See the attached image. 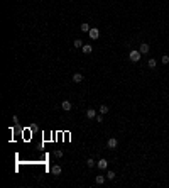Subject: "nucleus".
<instances>
[{"mask_svg": "<svg viewBox=\"0 0 169 188\" xmlns=\"http://www.w3.org/2000/svg\"><path fill=\"white\" fill-rule=\"evenodd\" d=\"M127 58H129V61H130V63H139L140 58H142V53H140L139 49H130V51H129V54H127Z\"/></svg>", "mask_w": 169, "mask_h": 188, "instance_id": "obj_1", "label": "nucleus"}, {"mask_svg": "<svg viewBox=\"0 0 169 188\" xmlns=\"http://www.w3.org/2000/svg\"><path fill=\"white\" fill-rule=\"evenodd\" d=\"M139 51L142 53V54H149V51H151V44L145 43V41H140L139 43Z\"/></svg>", "mask_w": 169, "mask_h": 188, "instance_id": "obj_2", "label": "nucleus"}, {"mask_svg": "<svg viewBox=\"0 0 169 188\" xmlns=\"http://www.w3.org/2000/svg\"><path fill=\"white\" fill-rule=\"evenodd\" d=\"M107 147H108V149H117V147H118V141L115 139V137H110L108 142H107Z\"/></svg>", "mask_w": 169, "mask_h": 188, "instance_id": "obj_3", "label": "nucleus"}, {"mask_svg": "<svg viewBox=\"0 0 169 188\" xmlns=\"http://www.w3.org/2000/svg\"><path fill=\"white\" fill-rule=\"evenodd\" d=\"M88 36H90V39H93V41H95V39L100 37V31H98L97 27H91V29H90V32H88Z\"/></svg>", "mask_w": 169, "mask_h": 188, "instance_id": "obj_4", "label": "nucleus"}, {"mask_svg": "<svg viewBox=\"0 0 169 188\" xmlns=\"http://www.w3.org/2000/svg\"><path fill=\"white\" fill-rule=\"evenodd\" d=\"M97 168H100V170H107L108 168V161H107L105 158H101L97 161Z\"/></svg>", "mask_w": 169, "mask_h": 188, "instance_id": "obj_5", "label": "nucleus"}, {"mask_svg": "<svg viewBox=\"0 0 169 188\" xmlns=\"http://www.w3.org/2000/svg\"><path fill=\"white\" fill-rule=\"evenodd\" d=\"M147 68H149V70H156V68H157V60H156V58H149Z\"/></svg>", "mask_w": 169, "mask_h": 188, "instance_id": "obj_6", "label": "nucleus"}, {"mask_svg": "<svg viewBox=\"0 0 169 188\" xmlns=\"http://www.w3.org/2000/svg\"><path fill=\"white\" fill-rule=\"evenodd\" d=\"M98 114H97V110H95V109H88V110H86V117H88V119H95V117H97Z\"/></svg>", "mask_w": 169, "mask_h": 188, "instance_id": "obj_7", "label": "nucleus"}, {"mask_svg": "<svg viewBox=\"0 0 169 188\" xmlns=\"http://www.w3.org/2000/svg\"><path fill=\"white\" fill-rule=\"evenodd\" d=\"M61 109H63V110H71V102H69V100H63V103H61Z\"/></svg>", "mask_w": 169, "mask_h": 188, "instance_id": "obj_8", "label": "nucleus"}, {"mask_svg": "<svg viewBox=\"0 0 169 188\" xmlns=\"http://www.w3.org/2000/svg\"><path fill=\"white\" fill-rule=\"evenodd\" d=\"M51 173H53V175H54V176L61 175V166H59V164H54V166L51 168Z\"/></svg>", "mask_w": 169, "mask_h": 188, "instance_id": "obj_9", "label": "nucleus"}, {"mask_svg": "<svg viewBox=\"0 0 169 188\" xmlns=\"http://www.w3.org/2000/svg\"><path fill=\"white\" fill-rule=\"evenodd\" d=\"M73 81H75V83H81V81H83V75H81V73H75V75H73Z\"/></svg>", "mask_w": 169, "mask_h": 188, "instance_id": "obj_10", "label": "nucleus"}, {"mask_svg": "<svg viewBox=\"0 0 169 188\" xmlns=\"http://www.w3.org/2000/svg\"><path fill=\"white\" fill-rule=\"evenodd\" d=\"M108 110H110V109L107 107L105 103H103V105H100V107H98V112H100V114H103V115H107V114H108Z\"/></svg>", "mask_w": 169, "mask_h": 188, "instance_id": "obj_11", "label": "nucleus"}, {"mask_svg": "<svg viewBox=\"0 0 169 188\" xmlns=\"http://www.w3.org/2000/svg\"><path fill=\"white\" fill-rule=\"evenodd\" d=\"M161 63H162V66H167V64H169V54H162V56H161Z\"/></svg>", "mask_w": 169, "mask_h": 188, "instance_id": "obj_12", "label": "nucleus"}, {"mask_svg": "<svg viewBox=\"0 0 169 188\" xmlns=\"http://www.w3.org/2000/svg\"><path fill=\"white\" fill-rule=\"evenodd\" d=\"M81 49H83V53L84 54H90V53H91V44H83V47H81Z\"/></svg>", "mask_w": 169, "mask_h": 188, "instance_id": "obj_13", "label": "nucleus"}, {"mask_svg": "<svg viewBox=\"0 0 169 188\" xmlns=\"http://www.w3.org/2000/svg\"><path fill=\"white\" fill-rule=\"evenodd\" d=\"M105 178H107V176H103V175H98L97 178H95V181H97V185H103V183H105Z\"/></svg>", "mask_w": 169, "mask_h": 188, "instance_id": "obj_14", "label": "nucleus"}, {"mask_svg": "<svg viewBox=\"0 0 169 188\" xmlns=\"http://www.w3.org/2000/svg\"><path fill=\"white\" fill-rule=\"evenodd\" d=\"M81 31H83V32H90V29H91V27H90V24H86V22H83V24H81V27H80Z\"/></svg>", "mask_w": 169, "mask_h": 188, "instance_id": "obj_15", "label": "nucleus"}, {"mask_svg": "<svg viewBox=\"0 0 169 188\" xmlns=\"http://www.w3.org/2000/svg\"><path fill=\"white\" fill-rule=\"evenodd\" d=\"M117 178V173H115V171H112L110 170L108 173H107V180H115Z\"/></svg>", "mask_w": 169, "mask_h": 188, "instance_id": "obj_16", "label": "nucleus"}, {"mask_svg": "<svg viewBox=\"0 0 169 188\" xmlns=\"http://www.w3.org/2000/svg\"><path fill=\"white\" fill-rule=\"evenodd\" d=\"M86 166H88V168H95V166H97V161H95L93 158H90L88 161H86Z\"/></svg>", "mask_w": 169, "mask_h": 188, "instance_id": "obj_17", "label": "nucleus"}, {"mask_svg": "<svg viewBox=\"0 0 169 188\" xmlns=\"http://www.w3.org/2000/svg\"><path fill=\"white\" fill-rule=\"evenodd\" d=\"M73 46L78 49V47H83V41L81 39H76V41H73Z\"/></svg>", "mask_w": 169, "mask_h": 188, "instance_id": "obj_18", "label": "nucleus"}, {"mask_svg": "<svg viewBox=\"0 0 169 188\" xmlns=\"http://www.w3.org/2000/svg\"><path fill=\"white\" fill-rule=\"evenodd\" d=\"M54 158H58V159L63 158V151H61V149H56V151H54Z\"/></svg>", "mask_w": 169, "mask_h": 188, "instance_id": "obj_19", "label": "nucleus"}, {"mask_svg": "<svg viewBox=\"0 0 169 188\" xmlns=\"http://www.w3.org/2000/svg\"><path fill=\"white\" fill-rule=\"evenodd\" d=\"M95 120H97V122H103V114H98V115L95 117Z\"/></svg>", "mask_w": 169, "mask_h": 188, "instance_id": "obj_20", "label": "nucleus"}]
</instances>
